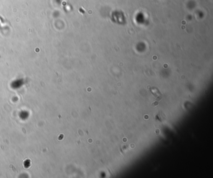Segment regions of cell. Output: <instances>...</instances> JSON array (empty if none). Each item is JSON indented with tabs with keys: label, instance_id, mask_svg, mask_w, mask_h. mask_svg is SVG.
<instances>
[{
	"label": "cell",
	"instance_id": "1",
	"mask_svg": "<svg viewBox=\"0 0 213 178\" xmlns=\"http://www.w3.org/2000/svg\"><path fill=\"white\" fill-rule=\"evenodd\" d=\"M131 148H134V144H131Z\"/></svg>",
	"mask_w": 213,
	"mask_h": 178
}]
</instances>
